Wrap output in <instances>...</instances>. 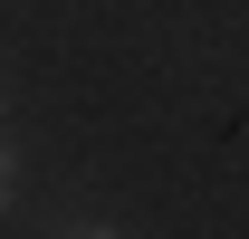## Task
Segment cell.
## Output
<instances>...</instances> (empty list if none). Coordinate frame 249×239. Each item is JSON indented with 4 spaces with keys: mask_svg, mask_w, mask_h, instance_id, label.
Returning <instances> with one entry per match:
<instances>
[{
    "mask_svg": "<svg viewBox=\"0 0 249 239\" xmlns=\"http://www.w3.org/2000/svg\"><path fill=\"white\" fill-rule=\"evenodd\" d=\"M10 191H19V163H10V144H0V210H10Z\"/></svg>",
    "mask_w": 249,
    "mask_h": 239,
    "instance_id": "obj_1",
    "label": "cell"
},
{
    "mask_svg": "<svg viewBox=\"0 0 249 239\" xmlns=\"http://www.w3.org/2000/svg\"><path fill=\"white\" fill-rule=\"evenodd\" d=\"M67 239H115V230H106V220H77V230H67Z\"/></svg>",
    "mask_w": 249,
    "mask_h": 239,
    "instance_id": "obj_2",
    "label": "cell"
}]
</instances>
